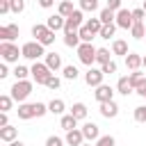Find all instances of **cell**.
<instances>
[{"instance_id":"37","label":"cell","mask_w":146,"mask_h":146,"mask_svg":"<svg viewBox=\"0 0 146 146\" xmlns=\"http://www.w3.org/2000/svg\"><path fill=\"white\" fill-rule=\"evenodd\" d=\"M80 9L82 11H96L98 9V0H80Z\"/></svg>"},{"instance_id":"32","label":"cell","mask_w":146,"mask_h":146,"mask_svg":"<svg viewBox=\"0 0 146 146\" xmlns=\"http://www.w3.org/2000/svg\"><path fill=\"white\" fill-rule=\"evenodd\" d=\"M107 62H110V50H107V48H98V50H96V64L103 66V64H107Z\"/></svg>"},{"instance_id":"23","label":"cell","mask_w":146,"mask_h":146,"mask_svg":"<svg viewBox=\"0 0 146 146\" xmlns=\"http://www.w3.org/2000/svg\"><path fill=\"white\" fill-rule=\"evenodd\" d=\"M59 125H62V128H64L66 132H68V130H75V128H78V119H75V116H73V114L68 112V114H64V116H62Z\"/></svg>"},{"instance_id":"4","label":"cell","mask_w":146,"mask_h":146,"mask_svg":"<svg viewBox=\"0 0 146 146\" xmlns=\"http://www.w3.org/2000/svg\"><path fill=\"white\" fill-rule=\"evenodd\" d=\"M9 91H11V98L16 103H25V98L32 94V82L30 80H16Z\"/></svg>"},{"instance_id":"56","label":"cell","mask_w":146,"mask_h":146,"mask_svg":"<svg viewBox=\"0 0 146 146\" xmlns=\"http://www.w3.org/2000/svg\"><path fill=\"white\" fill-rule=\"evenodd\" d=\"M144 98H146V96H144Z\"/></svg>"},{"instance_id":"13","label":"cell","mask_w":146,"mask_h":146,"mask_svg":"<svg viewBox=\"0 0 146 146\" xmlns=\"http://www.w3.org/2000/svg\"><path fill=\"white\" fill-rule=\"evenodd\" d=\"M105 119H114L116 114H119V105L114 103V100H107V103H100V110H98Z\"/></svg>"},{"instance_id":"7","label":"cell","mask_w":146,"mask_h":146,"mask_svg":"<svg viewBox=\"0 0 146 146\" xmlns=\"http://www.w3.org/2000/svg\"><path fill=\"white\" fill-rule=\"evenodd\" d=\"M82 25H84V14H82V9H75V11H73V14L66 18L64 34H68V32H78Z\"/></svg>"},{"instance_id":"29","label":"cell","mask_w":146,"mask_h":146,"mask_svg":"<svg viewBox=\"0 0 146 146\" xmlns=\"http://www.w3.org/2000/svg\"><path fill=\"white\" fill-rule=\"evenodd\" d=\"M11 73H14V78H16V80H27V75H32V73H30V68H27V66H23V64H16V68H14Z\"/></svg>"},{"instance_id":"5","label":"cell","mask_w":146,"mask_h":146,"mask_svg":"<svg viewBox=\"0 0 146 146\" xmlns=\"http://www.w3.org/2000/svg\"><path fill=\"white\" fill-rule=\"evenodd\" d=\"M75 50H78V59H80L84 66H94V64H96V50H98V48H94V43L82 41Z\"/></svg>"},{"instance_id":"16","label":"cell","mask_w":146,"mask_h":146,"mask_svg":"<svg viewBox=\"0 0 146 146\" xmlns=\"http://www.w3.org/2000/svg\"><path fill=\"white\" fill-rule=\"evenodd\" d=\"M125 66L130 71H139V66H144V57L137 55V52H128L125 55Z\"/></svg>"},{"instance_id":"21","label":"cell","mask_w":146,"mask_h":146,"mask_svg":"<svg viewBox=\"0 0 146 146\" xmlns=\"http://www.w3.org/2000/svg\"><path fill=\"white\" fill-rule=\"evenodd\" d=\"M46 64L50 66V71H59V68H62V55H57V52H46Z\"/></svg>"},{"instance_id":"48","label":"cell","mask_w":146,"mask_h":146,"mask_svg":"<svg viewBox=\"0 0 146 146\" xmlns=\"http://www.w3.org/2000/svg\"><path fill=\"white\" fill-rule=\"evenodd\" d=\"M2 125H9V116H7V112H0V128Z\"/></svg>"},{"instance_id":"53","label":"cell","mask_w":146,"mask_h":146,"mask_svg":"<svg viewBox=\"0 0 146 146\" xmlns=\"http://www.w3.org/2000/svg\"><path fill=\"white\" fill-rule=\"evenodd\" d=\"M144 11H146V0H144Z\"/></svg>"},{"instance_id":"31","label":"cell","mask_w":146,"mask_h":146,"mask_svg":"<svg viewBox=\"0 0 146 146\" xmlns=\"http://www.w3.org/2000/svg\"><path fill=\"white\" fill-rule=\"evenodd\" d=\"M130 34H132L135 39H144V36H146V27H144V23H135V25L130 27Z\"/></svg>"},{"instance_id":"10","label":"cell","mask_w":146,"mask_h":146,"mask_svg":"<svg viewBox=\"0 0 146 146\" xmlns=\"http://www.w3.org/2000/svg\"><path fill=\"white\" fill-rule=\"evenodd\" d=\"M94 96H96L98 103H107V100H114V89L110 84H98L96 91H94Z\"/></svg>"},{"instance_id":"15","label":"cell","mask_w":146,"mask_h":146,"mask_svg":"<svg viewBox=\"0 0 146 146\" xmlns=\"http://www.w3.org/2000/svg\"><path fill=\"white\" fill-rule=\"evenodd\" d=\"M46 25H48L52 32H57V30H64V25H66V18H64L62 14H52V16H48Z\"/></svg>"},{"instance_id":"28","label":"cell","mask_w":146,"mask_h":146,"mask_svg":"<svg viewBox=\"0 0 146 146\" xmlns=\"http://www.w3.org/2000/svg\"><path fill=\"white\" fill-rule=\"evenodd\" d=\"M84 25H87L96 36H98V34H100V30H103V21H100V18H89V21H84Z\"/></svg>"},{"instance_id":"50","label":"cell","mask_w":146,"mask_h":146,"mask_svg":"<svg viewBox=\"0 0 146 146\" xmlns=\"http://www.w3.org/2000/svg\"><path fill=\"white\" fill-rule=\"evenodd\" d=\"M9 75V68H7V62L5 64H0V78H7Z\"/></svg>"},{"instance_id":"47","label":"cell","mask_w":146,"mask_h":146,"mask_svg":"<svg viewBox=\"0 0 146 146\" xmlns=\"http://www.w3.org/2000/svg\"><path fill=\"white\" fill-rule=\"evenodd\" d=\"M107 7H110L112 11H119V9H121V0H107Z\"/></svg>"},{"instance_id":"26","label":"cell","mask_w":146,"mask_h":146,"mask_svg":"<svg viewBox=\"0 0 146 146\" xmlns=\"http://www.w3.org/2000/svg\"><path fill=\"white\" fill-rule=\"evenodd\" d=\"M64 107H66V105H64L62 98H52V100L48 103V112H50V114H57V116L64 114Z\"/></svg>"},{"instance_id":"49","label":"cell","mask_w":146,"mask_h":146,"mask_svg":"<svg viewBox=\"0 0 146 146\" xmlns=\"http://www.w3.org/2000/svg\"><path fill=\"white\" fill-rule=\"evenodd\" d=\"M135 91H137V94H139V96L144 98V96H146V80H144V82H141V84H139V87H137Z\"/></svg>"},{"instance_id":"14","label":"cell","mask_w":146,"mask_h":146,"mask_svg":"<svg viewBox=\"0 0 146 146\" xmlns=\"http://www.w3.org/2000/svg\"><path fill=\"white\" fill-rule=\"evenodd\" d=\"M16 114H18V119H23V121L34 119V103H18Z\"/></svg>"},{"instance_id":"41","label":"cell","mask_w":146,"mask_h":146,"mask_svg":"<svg viewBox=\"0 0 146 146\" xmlns=\"http://www.w3.org/2000/svg\"><path fill=\"white\" fill-rule=\"evenodd\" d=\"M43 114H48V105H46V103H34V116L39 119V116H43Z\"/></svg>"},{"instance_id":"54","label":"cell","mask_w":146,"mask_h":146,"mask_svg":"<svg viewBox=\"0 0 146 146\" xmlns=\"http://www.w3.org/2000/svg\"><path fill=\"white\" fill-rule=\"evenodd\" d=\"M144 68H146V57H144Z\"/></svg>"},{"instance_id":"39","label":"cell","mask_w":146,"mask_h":146,"mask_svg":"<svg viewBox=\"0 0 146 146\" xmlns=\"http://www.w3.org/2000/svg\"><path fill=\"white\" fill-rule=\"evenodd\" d=\"M78 32H80V39H82V41H87V43H91V39L96 36V34H94V32H91V30H89L87 25H82V27H80Z\"/></svg>"},{"instance_id":"38","label":"cell","mask_w":146,"mask_h":146,"mask_svg":"<svg viewBox=\"0 0 146 146\" xmlns=\"http://www.w3.org/2000/svg\"><path fill=\"white\" fill-rule=\"evenodd\" d=\"M116 141H114V137L112 135H100L98 139H96V144L94 146H114Z\"/></svg>"},{"instance_id":"55","label":"cell","mask_w":146,"mask_h":146,"mask_svg":"<svg viewBox=\"0 0 146 146\" xmlns=\"http://www.w3.org/2000/svg\"><path fill=\"white\" fill-rule=\"evenodd\" d=\"M82 146H91V144H82Z\"/></svg>"},{"instance_id":"42","label":"cell","mask_w":146,"mask_h":146,"mask_svg":"<svg viewBox=\"0 0 146 146\" xmlns=\"http://www.w3.org/2000/svg\"><path fill=\"white\" fill-rule=\"evenodd\" d=\"M9 5H11V11L14 14H21L25 9V0H9Z\"/></svg>"},{"instance_id":"20","label":"cell","mask_w":146,"mask_h":146,"mask_svg":"<svg viewBox=\"0 0 146 146\" xmlns=\"http://www.w3.org/2000/svg\"><path fill=\"white\" fill-rule=\"evenodd\" d=\"M130 50H128V41H123V39H114L112 41V55H121V57H125Z\"/></svg>"},{"instance_id":"22","label":"cell","mask_w":146,"mask_h":146,"mask_svg":"<svg viewBox=\"0 0 146 146\" xmlns=\"http://www.w3.org/2000/svg\"><path fill=\"white\" fill-rule=\"evenodd\" d=\"M87 112H89V110H87L84 103H73V107H71V114H73L78 121H84V119H87Z\"/></svg>"},{"instance_id":"11","label":"cell","mask_w":146,"mask_h":146,"mask_svg":"<svg viewBox=\"0 0 146 146\" xmlns=\"http://www.w3.org/2000/svg\"><path fill=\"white\" fill-rule=\"evenodd\" d=\"M80 130H82V135H84V139H87V141H96V139L100 137V128H98L96 123H91V121H87Z\"/></svg>"},{"instance_id":"8","label":"cell","mask_w":146,"mask_h":146,"mask_svg":"<svg viewBox=\"0 0 146 146\" xmlns=\"http://www.w3.org/2000/svg\"><path fill=\"white\" fill-rule=\"evenodd\" d=\"M114 23H116L119 27H123V30H130V27L135 25L132 11H130V9H123V7H121V9L116 11V21H114Z\"/></svg>"},{"instance_id":"18","label":"cell","mask_w":146,"mask_h":146,"mask_svg":"<svg viewBox=\"0 0 146 146\" xmlns=\"http://www.w3.org/2000/svg\"><path fill=\"white\" fill-rule=\"evenodd\" d=\"M116 91H119V94H123V96H128V94H132V91H135V87H132V82H130V78H128V75L119 78V82H116Z\"/></svg>"},{"instance_id":"19","label":"cell","mask_w":146,"mask_h":146,"mask_svg":"<svg viewBox=\"0 0 146 146\" xmlns=\"http://www.w3.org/2000/svg\"><path fill=\"white\" fill-rule=\"evenodd\" d=\"M16 137H18V128H14V125H2V128H0V139H2V141L9 144V141H14Z\"/></svg>"},{"instance_id":"33","label":"cell","mask_w":146,"mask_h":146,"mask_svg":"<svg viewBox=\"0 0 146 146\" xmlns=\"http://www.w3.org/2000/svg\"><path fill=\"white\" fill-rule=\"evenodd\" d=\"M11 103H14L11 94H2L0 96V112H9L11 110Z\"/></svg>"},{"instance_id":"24","label":"cell","mask_w":146,"mask_h":146,"mask_svg":"<svg viewBox=\"0 0 146 146\" xmlns=\"http://www.w3.org/2000/svg\"><path fill=\"white\" fill-rule=\"evenodd\" d=\"M75 11V7H73V2L71 0H59V7H57V14H62L64 18H68L71 14Z\"/></svg>"},{"instance_id":"12","label":"cell","mask_w":146,"mask_h":146,"mask_svg":"<svg viewBox=\"0 0 146 146\" xmlns=\"http://www.w3.org/2000/svg\"><path fill=\"white\" fill-rule=\"evenodd\" d=\"M21 34V30H18V25H0V39L2 41H14L16 36Z\"/></svg>"},{"instance_id":"34","label":"cell","mask_w":146,"mask_h":146,"mask_svg":"<svg viewBox=\"0 0 146 146\" xmlns=\"http://www.w3.org/2000/svg\"><path fill=\"white\" fill-rule=\"evenodd\" d=\"M78 75H80V71H78L73 64L64 66V78H66V80H73V82H75V80H78Z\"/></svg>"},{"instance_id":"1","label":"cell","mask_w":146,"mask_h":146,"mask_svg":"<svg viewBox=\"0 0 146 146\" xmlns=\"http://www.w3.org/2000/svg\"><path fill=\"white\" fill-rule=\"evenodd\" d=\"M0 57H2V62H7V64H18V57H23V52H21V48H18L16 43H11V41H0Z\"/></svg>"},{"instance_id":"52","label":"cell","mask_w":146,"mask_h":146,"mask_svg":"<svg viewBox=\"0 0 146 146\" xmlns=\"http://www.w3.org/2000/svg\"><path fill=\"white\" fill-rule=\"evenodd\" d=\"M9 146H25L21 139H14V141H9Z\"/></svg>"},{"instance_id":"40","label":"cell","mask_w":146,"mask_h":146,"mask_svg":"<svg viewBox=\"0 0 146 146\" xmlns=\"http://www.w3.org/2000/svg\"><path fill=\"white\" fill-rule=\"evenodd\" d=\"M100 71H103L105 75H112V73H116V62H114V59H110L107 64H103V66H100Z\"/></svg>"},{"instance_id":"2","label":"cell","mask_w":146,"mask_h":146,"mask_svg":"<svg viewBox=\"0 0 146 146\" xmlns=\"http://www.w3.org/2000/svg\"><path fill=\"white\" fill-rule=\"evenodd\" d=\"M43 48H46V46H43V43H39V41L34 39V41L23 43V46H21V52H23V57H25V59L39 62V57H46V50H43Z\"/></svg>"},{"instance_id":"17","label":"cell","mask_w":146,"mask_h":146,"mask_svg":"<svg viewBox=\"0 0 146 146\" xmlns=\"http://www.w3.org/2000/svg\"><path fill=\"white\" fill-rule=\"evenodd\" d=\"M66 144L68 146H82L84 144V135H82V130H68L66 132Z\"/></svg>"},{"instance_id":"45","label":"cell","mask_w":146,"mask_h":146,"mask_svg":"<svg viewBox=\"0 0 146 146\" xmlns=\"http://www.w3.org/2000/svg\"><path fill=\"white\" fill-rule=\"evenodd\" d=\"M62 144H64V141H62L59 137H55V135H50V137L46 139V146H62Z\"/></svg>"},{"instance_id":"35","label":"cell","mask_w":146,"mask_h":146,"mask_svg":"<svg viewBox=\"0 0 146 146\" xmlns=\"http://www.w3.org/2000/svg\"><path fill=\"white\" fill-rule=\"evenodd\" d=\"M128 78H130V82H132V87H135V89H137V87H139V84L146 80V75H144V73H139V71H132Z\"/></svg>"},{"instance_id":"30","label":"cell","mask_w":146,"mask_h":146,"mask_svg":"<svg viewBox=\"0 0 146 146\" xmlns=\"http://www.w3.org/2000/svg\"><path fill=\"white\" fill-rule=\"evenodd\" d=\"M116 27H119L116 23L103 25V30H100V34H98V36H100V39H112V36H114V32H116Z\"/></svg>"},{"instance_id":"9","label":"cell","mask_w":146,"mask_h":146,"mask_svg":"<svg viewBox=\"0 0 146 146\" xmlns=\"http://www.w3.org/2000/svg\"><path fill=\"white\" fill-rule=\"evenodd\" d=\"M103 78H105V73H103L100 68H94V66H89V71L84 73V82H87L89 87H98V84H103Z\"/></svg>"},{"instance_id":"43","label":"cell","mask_w":146,"mask_h":146,"mask_svg":"<svg viewBox=\"0 0 146 146\" xmlns=\"http://www.w3.org/2000/svg\"><path fill=\"white\" fill-rule=\"evenodd\" d=\"M59 84H62V80H59L55 73H52V75L48 78V82H46V87H48V89H59Z\"/></svg>"},{"instance_id":"6","label":"cell","mask_w":146,"mask_h":146,"mask_svg":"<svg viewBox=\"0 0 146 146\" xmlns=\"http://www.w3.org/2000/svg\"><path fill=\"white\" fill-rule=\"evenodd\" d=\"M30 73H32V80H34L36 84H46L48 78L52 75V71H50V66H48L46 62H34L32 68H30Z\"/></svg>"},{"instance_id":"46","label":"cell","mask_w":146,"mask_h":146,"mask_svg":"<svg viewBox=\"0 0 146 146\" xmlns=\"http://www.w3.org/2000/svg\"><path fill=\"white\" fill-rule=\"evenodd\" d=\"M7 11H11L9 0H0V14H7Z\"/></svg>"},{"instance_id":"44","label":"cell","mask_w":146,"mask_h":146,"mask_svg":"<svg viewBox=\"0 0 146 146\" xmlns=\"http://www.w3.org/2000/svg\"><path fill=\"white\" fill-rule=\"evenodd\" d=\"M144 16H146L144 7H139V9H132V18H135V23H144Z\"/></svg>"},{"instance_id":"36","label":"cell","mask_w":146,"mask_h":146,"mask_svg":"<svg viewBox=\"0 0 146 146\" xmlns=\"http://www.w3.org/2000/svg\"><path fill=\"white\" fill-rule=\"evenodd\" d=\"M135 121L137 123H146V105H139V107H135Z\"/></svg>"},{"instance_id":"51","label":"cell","mask_w":146,"mask_h":146,"mask_svg":"<svg viewBox=\"0 0 146 146\" xmlns=\"http://www.w3.org/2000/svg\"><path fill=\"white\" fill-rule=\"evenodd\" d=\"M39 5H41L43 9H50V7L55 5V0H39Z\"/></svg>"},{"instance_id":"25","label":"cell","mask_w":146,"mask_h":146,"mask_svg":"<svg viewBox=\"0 0 146 146\" xmlns=\"http://www.w3.org/2000/svg\"><path fill=\"white\" fill-rule=\"evenodd\" d=\"M80 43H82L80 32H68V34H64V46H68V48H78Z\"/></svg>"},{"instance_id":"27","label":"cell","mask_w":146,"mask_h":146,"mask_svg":"<svg viewBox=\"0 0 146 146\" xmlns=\"http://www.w3.org/2000/svg\"><path fill=\"white\" fill-rule=\"evenodd\" d=\"M98 18L103 21V25H110V23H114V21H116V11H112L110 7H105V9H100Z\"/></svg>"},{"instance_id":"3","label":"cell","mask_w":146,"mask_h":146,"mask_svg":"<svg viewBox=\"0 0 146 146\" xmlns=\"http://www.w3.org/2000/svg\"><path fill=\"white\" fill-rule=\"evenodd\" d=\"M32 36H34L39 43H43V46L55 43V32H52L46 23H36V25H32Z\"/></svg>"}]
</instances>
